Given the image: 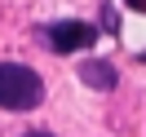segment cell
I'll list each match as a JSON object with an SVG mask.
<instances>
[{"label": "cell", "mask_w": 146, "mask_h": 137, "mask_svg": "<svg viewBox=\"0 0 146 137\" xmlns=\"http://www.w3.org/2000/svg\"><path fill=\"white\" fill-rule=\"evenodd\" d=\"M128 9H137V13H146V0H124Z\"/></svg>", "instance_id": "cell-4"}, {"label": "cell", "mask_w": 146, "mask_h": 137, "mask_svg": "<svg viewBox=\"0 0 146 137\" xmlns=\"http://www.w3.org/2000/svg\"><path fill=\"white\" fill-rule=\"evenodd\" d=\"M44 40H49L53 53H80V49H89L98 40V27L93 22H80V18H66V22H53L44 31Z\"/></svg>", "instance_id": "cell-2"}, {"label": "cell", "mask_w": 146, "mask_h": 137, "mask_svg": "<svg viewBox=\"0 0 146 137\" xmlns=\"http://www.w3.org/2000/svg\"><path fill=\"white\" fill-rule=\"evenodd\" d=\"M22 137H53V133H44V128H36V133H22Z\"/></svg>", "instance_id": "cell-5"}, {"label": "cell", "mask_w": 146, "mask_h": 137, "mask_svg": "<svg viewBox=\"0 0 146 137\" xmlns=\"http://www.w3.org/2000/svg\"><path fill=\"white\" fill-rule=\"evenodd\" d=\"M40 102H44V84L31 66L0 62V106L5 111H36Z\"/></svg>", "instance_id": "cell-1"}, {"label": "cell", "mask_w": 146, "mask_h": 137, "mask_svg": "<svg viewBox=\"0 0 146 137\" xmlns=\"http://www.w3.org/2000/svg\"><path fill=\"white\" fill-rule=\"evenodd\" d=\"M80 80L89 84V89H115V66L102 62V58H93V62L80 66Z\"/></svg>", "instance_id": "cell-3"}]
</instances>
